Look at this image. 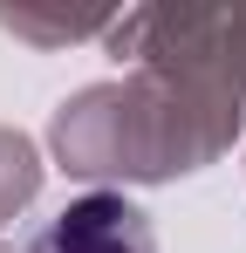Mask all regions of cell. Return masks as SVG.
<instances>
[{
  "label": "cell",
  "instance_id": "obj_1",
  "mask_svg": "<svg viewBox=\"0 0 246 253\" xmlns=\"http://www.w3.org/2000/svg\"><path fill=\"white\" fill-rule=\"evenodd\" d=\"M41 253H151V233L130 199L89 192V199L55 212V226L41 233Z\"/></svg>",
  "mask_w": 246,
  "mask_h": 253
}]
</instances>
